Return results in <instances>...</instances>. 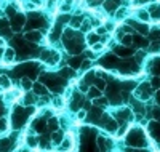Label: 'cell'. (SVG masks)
Returning <instances> with one entry per match:
<instances>
[{"mask_svg":"<svg viewBox=\"0 0 160 152\" xmlns=\"http://www.w3.org/2000/svg\"><path fill=\"white\" fill-rule=\"evenodd\" d=\"M51 138H53V141H55V143H59L62 136H61V133H53V136H51Z\"/></svg>","mask_w":160,"mask_h":152,"instance_id":"6da1fadb","label":"cell"},{"mask_svg":"<svg viewBox=\"0 0 160 152\" xmlns=\"http://www.w3.org/2000/svg\"><path fill=\"white\" fill-rule=\"evenodd\" d=\"M5 128H7V120L0 119V131H5Z\"/></svg>","mask_w":160,"mask_h":152,"instance_id":"7a4b0ae2","label":"cell"},{"mask_svg":"<svg viewBox=\"0 0 160 152\" xmlns=\"http://www.w3.org/2000/svg\"><path fill=\"white\" fill-rule=\"evenodd\" d=\"M35 90H37L35 93H38V94H45V93H47V91H45V88H43V87H40V85H37V87H35Z\"/></svg>","mask_w":160,"mask_h":152,"instance_id":"3957f363","label":"cell"},{"mask_svg":"<svg viewBox=\"0 0 160 152\" xmlns=\"http://www.w3.org/2000/svg\"><path fill=\"white\" fill-rule=\"evenodd\" d=\"M22 87L24 88H31V82L29 80H22Z\"/></svg>","mask_w":160,"mask_h":152,"instance_id":"277c9868","label":"cell"},{"mask_svg":"<svg viewBox=\"0 0 160 152\" xmlns=\"http://www.w3.org/2000/svg\"><path fill=\"white\" fill-rule=\"evenodd\" d=\"M96 103H98V106H106V104H108V101H106V99H98Z\"/></svg>","mask_w":160,"mask_h":152,"instance_id":"5b68a950","label":"cell"},{"mask_svg":"<svg viewBox=\"0 0 160 152\" xmlns=\"http://www.w3.org/2000/svg\"><path fill=\"white\" fill-rule=\"evenodd\" d=\"M85 117V112H83V110H80V112H78V119H83Z\"/></svg>","mask_w":160,"mask_h":152,"instance_id":"8992f818","label":"cell"},{"mask_svg":"<svg viewBox=\"0 0 160 152\" xmlns=\"http://www.w3.org/2000/svg\"><path fill=\"white\" fill-rule=\"evenodd\" d=\"M0 45H2V40H0Z\"/></svg>","mask_w":160,"mask_h":152,"instance_id":"52a82bcc","label":"cell"}]
</instances>
